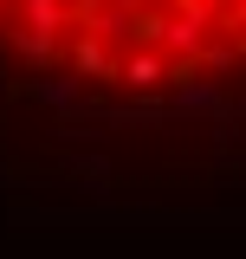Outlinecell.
<instances>
[{
	"instance_id": "6da1fadb",
	"label": "cell",
	"mask_w": 246,
	"mask_h": 259,
	"mask_svg": "<svg viewBox=\"0 0 246 259\" xmlns=\"http://www.w3.org/2000/svg\"><path fill=\"white\" fill-rule=\"evenodd\" d=\"M0 52L91 91H188L246 65V0H0Z\"/></svg>"
}]
</instances>
